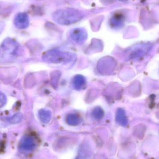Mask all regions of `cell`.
Here are the masks:
<instances>
[{
	"instance_id": "obj_4",
	"label": "cell",
	"mask_w": 159,
	"mask_h": 159,
	"mask_svg": "<svg viewBox=\"0 0 159 159\" xmlns=\"http://www.w3.org/2000/svg\"><path fill=\"white\" fill-rule=\"evenodd\" d=\"M22 116L20 114H17L15 115L14 116L12 117L10 119V123H13V124H16V123H19L21 120H22Z\"/></svg>"
},
{
	"instance_id": "obj_2",
	"label": "cell",
	"mask_w": 159,
	"mask_h": 159,
	"mask_svg": "<svg viewBox=\"0 0 159 159\" xmlns=\"http://www.w3.org/2000/svg\"><path fill=\"white\" fill-rule=\"evenodd\" d=\"M36 146L35 141L30 136H25L23 137L20 143V147L26 151H31Z\"/></svg>"
},
{
	"instance_id": "obj_3",
	"label": "cell",
	"mask_w": 159,
	"mask_h": 159,
	"mask_svg": "<svg viewBox=\"0 0 159 159\" xmlns=\"http://www.w3.org/2000/svg\"><path fill=\"white\" fill-rule=\"evenodd\" d=\"M67 122L70 125H76L79 123V119L75 116L69 117L67 119Z\"/></svg>"
},
{
	"instance_id": "obj_6",
	"label": "cell",
	"mask_w": 159,
	"mask_h": 159,
	"mask_svg": "<svg viewBox=\"0 0 159 159\" xmlns=\"http://www.w3.org/2000/svg\"><path fill=\"white\" fill-rule=\"evenodd\" d=\"M122 1H126V0H122Z\"/></svg>"
},
{
	"instance_id": "obj_1",
	"label": "cell",
	"mask_w": 159,
	"mask_h": 159,
	"mask_svg": "<svg viewBox=\"0 0 159 159\" xmlns=\"http://www.w3.org/2000/svg\"><path fill=\"white\" fill-rule=\"evenodd\" d=\"M92 155V151L91 146L88 142H84L80 147L76 159H91Z\"/></svg>"
},
{
	"instance_id": "obj_5",
	"label": "cell",
	"mask_w": 159,
	"mask_h": 159,
	"mask_svg": "<svg viewBox=\"0 0 159 159\" xmlns=\"http://www.w3.org/2000/svg\"><path fill=\"white\" fill-rule=\"evenodd\" d=\"M5 100V98L4 97L3 94L0 93V107L3 105Z\"/></svg>"
}]
</instances>
